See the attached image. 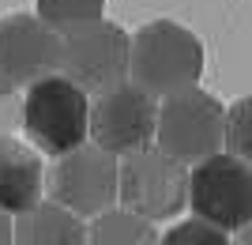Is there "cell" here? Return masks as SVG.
<instances>
[{
  "mask_svg": "<svg viewBox=\"0 0 252 245\" xmlns=\"http://www.w3.org/2000/svg\"><path fill=\"white\" fill-rule=\"evenodd\" d=\"M203 75V42L189 27L173 19H155L132 34V64L128 79L147 95L166 98L200 83Z\"/></svg>",
  "mask_w": 252,
  "mask_h": 245,
  "instance_id": "1",
  "label": "cell"
},
{
  "mask_svg": "<svg viewBox=\"0 0 252 245\" xmlns=\"http://www.w3.org/2000/svg\"><path fill=\"white\" fill-rule=\"evenodd\" d=\"M23 132L49 159L75 151L91 140V95L64 72L31 83L23 95Z\"/></svg>",
  "mask_w": 252,
  "mask_h": 245,
  "instance_id": "2",
  "label": "cell"
},
{
  "mask_svg": "<svg viewBox=\"0 0 252 245\" xmlns=\"http://www.w3.org/2000/svg\"><path fill=\"white\" fill-rule=\"evenodd\" d=\"M155 143L166 155L181 159L185 166H196V162L219 155L226 151V106L215 95L200 91V83L158 98Z\"/></svg>",
  "mask_w": 252,
  "mask_h": 245,
  "instance_id": "3",
  "label": "cell"
},
{
  "mask_svg": "<svg viewBox=\"0 0 252 245\" xmlns=\"http://www.w3.org/2000/svg\"><path fill=\"white\" fill-rule=\"evenodd\" d=\"M128 64H132V34L105 15L61 34V72L87 95H102L125 83Z\"/></svg>",
  "mask_w": 252,
  "mask_h": 245,
  "instance_id": "4",
  "label": "cell"
},
{
  "mask_svg": "<svg viewBox=\"0 0 252 245\" xmlns=\"http://www.w3.org/2000/svg\"><path fill=\"white\" fill-rule=\"evenodd\" d=\"M189 166L151 143L121 159V208L143 215L151 223L177 219L189 208Z\"/></svg>",
  "mask_w": 252,
  "mask_h": 245,
  "instance_id": "5",
  "label": "cell"
},
{
  "mask_svg": "<svg viewBox=\"0 0 252 245\" xmlns=\"http://www.w3.org/2000/svg\"><path fill=\"white\" fill-rule=\"evenodd\" d=\"M189 208L196 219H207L226 234L245 230L252 223V162L233 151L196 162L189 174Z\"/></svg>",
  "mask_w": 252,
  "mask_h": 245,
  "instance_id": "6",
  "label": "cell"
},
{
  "mask_svg": "<svg viewBox=\"0 0 252 245\" xmlns=\"http://www.w3.org/2000/svg\"><path fill=\"white\" fill-rule=\"evenodd\" d=\"M49 200L64 204L68 211L94 219L121 200V159L98 143H79L61 155L49 170Z\"/></svg>",
  "mask_w": 252,
  "mask_h": 245,
  "instance_id": "7",
  "label": "cell"
},
{
  "mask_svg": "<svg viewBox=\"0 0 252 245\" xmlns=\"http://www.w3.org/2000/svg\"><path fill=\"white\" fill-rule=\"evenodd\" d=\"M155 132H158V98L136 87L132 79L91 98V143L113 151L117 159L151 147Z\"/></svg>",
  "mask_w": 252,
  "mask_h": 245,
  "instance_id": "8",
  "label": "cell"
},
{
  "mask_svg": "<svg viewBox=\"0 0 252 245\" xmlns=\"http://www.w3.org/2000/svg\"><path fill=\"white\" fill-rule=\"evenodd\" d=\"M61 72V31L42 15H4L0 19V75L15 87H31L45 75Z\"/></svg>",
  "mask_w": 252,
  "mask_h": 245,
  "instance_id": "9",
  "label": "cell"
},
{
  "mask_svg": "<svg viewBox=\"0 0 252 245\" xmlns=\"http://www.w3.org/2000/svg\"><path fill=\"white\" fill-rule=\"evenodd\" d=\"M45 162L34 143H23L11 136H0V208L8 215H19L45 196Z\"/></svg>",
  "mask_w": 252,
  "mask_h": 245,
  "instance_id": "10",
  "label": "cell"
},
{
  "mask_svg": "<svg viewBox=\"0 0 252 245\" xmlns=\"http://www.w3.org/2000/svg\"><path fill=\"white\" fill-rule=\"evenodd\" d=\"M15 245H87V219L57 200H38L15 215Z\"/></svg>",
  "mask_w": 252,
  "mask_h": 245,
  "instance_id": "11",
  "label": "cell"
},
{
  "mask_svg": "<svg viewBox=\"0 0 252 245\" xmlns=\"http://www.w3.org/2000/svg\"><path fill=\"white\" fill-rule=\"evenodd\" d=\"M87 245H162V234L143 215L128 208H109L87 219Z\"/></svg>",
  "mask_w": 252,
  "mask_h": 245,
  "instance_id": "12",
  "label": "cell"
},
{
  "mask_svg": "<svg viewBox=\"0 0 252 245\" xmlns=\"http://www.w3.org/2000/svg\"><path fill=\"white\" fill-rule=\"evenodd\" d=\"M38 15L49 23L53 31H72L79 23L102 19L105 15V0H38Z\"/></svg>",
  "mask_w": 252,
  "mask_h": 245,
  "instance_id": "13",
  "label": "cell"
},
{
  "mask_svg": "<svg viewBox=\"0 0 252 245\" xmlns=\"http://www.w3.org/2000/svg\"><path fill=\"white\" fill-rule=\"evenodd\" d=\"M226 151L252 162V95H241L226 109Z\"/></svg>",
  "mask_w": 252,
  "mask_h": 245,
  "instance_id": "14",
  "label": "cell"
},
{
  "mask_svg": "<svg viewBox=\"0 0 252 245\" xmlns=\"http://www.w3.org/2000/svg\"><path fill=\"white\" fill-rule=\"evenodd\" d=\"M162 245H233L226 230H219L207 219H189L162 234Z\"/></svg>",
  "mask_w": 252,
  "mask_h": 245,
  "instance_id": "15",
  "label": "cell"
},
{
  "mask_svg": "<svg viewBox=\"0 0 252 245\" xmlns=\"http://www.w3.org/2000/svg\"><path fill=\"white\" fill-rule=\"evenodd\" d=\"M15 128H23V95L11 79L0 75V136H11Z\"/></svg>",
  "mask_w": 252,
  "mask_h": 245,
  "instance_id": "16",
  "label": "cell"
},
{
  "mask_svg": "<svg viewBox=\"0 0 252 245\" xmlns=\"http://www.w3.org/2000/svg\"><path fill=\"white\" fill-rule=\"evenodd\" d=\"M0 245H15V219L0 208Z\"/></svg>",
  "mask_w": 252,
  "mask_h": 245,
  "instance_id": "17",
  "label": "cell"
},
{
  "mask_svg": "<svg viewBox=\"0 0 252 245\" xmlns=\"http://www.w3.org/2000/svg\"><path fill=\"white\" fill-rule=\"evenodd\" d=\"M233 245H252V223L245 226V230H237V238H233Z\"/></svg>",
  "mask_w": 252,
  "mask_h": 245,
  "instance_id": "18",
  "label": "cell"
}]
</instances>
